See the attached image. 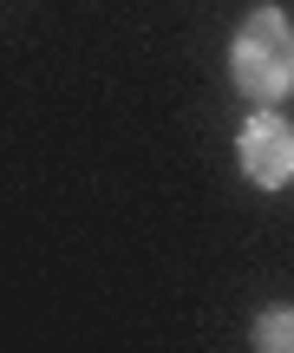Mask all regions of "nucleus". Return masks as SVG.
<instances>
[{"instance_id":"nucleus-3","label":"nucleus","mask_w":294,"mask_h":353,"mask_svg":"<svg viewBox=\"0 0 294 353\" xmlns=\"http://www.w3.org/2000/svg\"><path fill=\"white\" fill-rule=\"evenodd\" d=\"M255 347H269V353L294 347V307H269V314L255 321Z\"/></svg>"},{"instance_id":"nucleus-1","label":"nucleus","mask_w":294,"mask_h":353,"mask_svg":"<svg viewBox=\"0 0 294 353\" xmlns=\"http://www.w3.org/2000/svg\"><path fill=\"white\" fill-rule=\"evenodd\" d=\"M229 72L255 105H275L294 92V20L282 7H255L242 20V33L229 46Z\"/></svg>"},{"instance_id":"nucleus-2","label":"nucleus","mask_w":294,"mask_h":353,"mask_svg":"<svg viewBox=\"0 0 294 353\" xmlns=\"http://www.w3.org/2000/svg\"><path fill=\"white\" fill-rule=\"evenodd\" d=\"M242 170L255 176L262 190H282V183H294V125L288 118H275V112H255L242 125Z\"/></svg>"}]
</instances>
